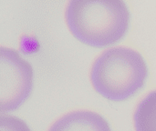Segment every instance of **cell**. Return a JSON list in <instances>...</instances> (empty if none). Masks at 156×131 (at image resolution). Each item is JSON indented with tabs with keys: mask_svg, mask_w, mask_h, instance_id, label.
<instances>
[{
	"mask_svg": "<svg viewBox=\"0 0 156 131\" xmlns=\"http://www.w3.org/2000/svg\"><path fill=\"white\" fill-rule=\"evenodd\" d=\"M0 103L1 112L17 109L33 89L31 65L14 49L0 48Z\"/></svg>",
	"mask_w": 156,
	"mask_h": 131,
	"instance_id": "3957f363",
	"label": "cell"
},
{
	"mask_svg": "<svg viewBox=\"0 0 156 131\" xmlns=\"http://www.w3.org/2000/svg\"><path fill=\"white\" fill-rule=\"evenodd\" d=\"M147 65L143 56L125 47L105 50L94 61L90 81L95 91L115 102L134 96L145 84Z\"/></svg>",
	"mask_w": 156,
	"mask_h": 131,
	"instance_id": "7a4b0ae2",
	"label": "cell"
},
{
	"mask_svg": "<svg viewBox=\"0 0 156 131\" xmlns=\"http://www.w3.org/2000/svg\"><path fill=\"white\" fill-rule=\"evenodd\" d=\"M135 131H156V90L146 95L133 114Z\"/></svg>",
	"mask_w": 156,
	"mask_h": 131,
	"instance_id": "5b68a950",
	"label": "cell"
},
{
	"mask_svg": "<svg viewBox=\"0 0 156 131\" xmlns=\"http://www.w3.org/2000/svg\"><path fill=\"white\" fill-rule=\"evenodd\" d=\"M48 131H112L100 114L89 110L69 112L52 124Z\"/></svg>",
	"mask_w": 156,
	"mask_h": 131,
	"instance_id": "277c9868",
	"label": "cell"
},
{
	"mask_svg": "<svg viewBox=\"0 0 156 131\" xmlns=\"http://www.w3.org/2000/svg\"><path fill=\"white\" fill-rule=\"evenodd\" d=\"M0 131H31L27 125L20 119L10 116H1V129Z\"/></svg>",
	"mask_w": 156,
	"mask_h": 131,
	"instance_id": "8992f818",
	"label": "cell"
},
{
	"mask_svg": "<svg viewBox=\"0 0 156 131\" xmlns=\"http://www.w3.org/2000/svg\"><path fill=\"white\" fill-rule=\"evenodd\" d=\"M65 19L79 41L103 47L116 44L126 35L130 12L123 0H69Z\"/></svg>",
	"mask_w": 156,
	"mask_h": 131,
	"instance_id": "6da1fadb",
	"label": "cell"
}]
</instances>
